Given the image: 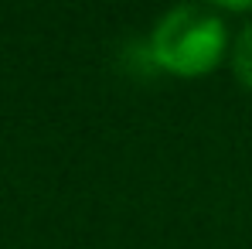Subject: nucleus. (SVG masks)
I'll list each match as a JSON object with an SVG mask.
<instances>
[{
	"label": "nucleus",
	"instance_id": "nucleus-1",
	"mask_svg": "<svg viewBox=\"0 0 252 249\" xmlns=\"http://www.w3.org/2000/svg\"><path fill=\"white\" fill-rule=\"evenodd\" d=\"M228 28L221 14L205 3H174L147 35V58L174 79H205L228 58Z\"/></svg>",
	"mask_w": 252,
	"mask_h": 249
},
{
	"label": "nucleus",
	"instance_id": "nucleus-2",
	"mask_svg": "<svg viewBox=\"0 0 252 249\" xmlns=\"http://www.w3.org/2000/svg\"><path fill=\"white\" fill-rule=\"evenodd\" d=\"M228 65H232V75L239 79V85L252 92V21L235 35V38H232Z\"/></svg>",
	"mask_w": 252,
	"mask_h": 249
},
{
	"label": "nucleus",
	"instance_id": "nucleus-3",
	"mask_svg": "<svg viewBox=\"0 0 252 249\" xmlns=\"http://www.w3.org/2000/svg\"><path fill=\"white\" fill-rule=\"evenodd\" d=\"M205 3L218 14H249L252 10V0H205Z\"/></svg>",
	"mask_w": 252,
	"mask_h": 249
}]
</instances>
